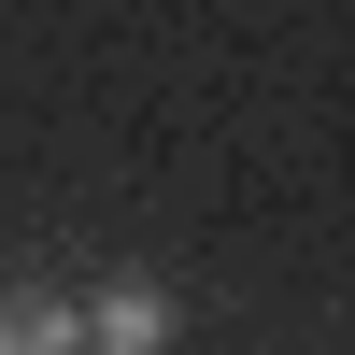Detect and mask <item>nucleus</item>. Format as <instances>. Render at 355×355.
Returning <instances> with one entry per match:
<instances>
[{
  "instance_id": "f257e3e1",
  "label": "nucleus",
  "mask_w": 355,
  "mask_h": 355,
  "mask_svg": "<svg viewBox=\"0 0 355 355\" xmlns=\"http://www.w3.org/2000/svg\"><path fill=\"white\" fill-rule=\"evenodd\" d=\"M0 355H85V313L57 284H0Z\"/></svg>"
},
{
  "instance_id": "f03ea898",
  "label": "nucleus",
  "mask_w": 355,
  "mask_h": 355,
  "mask_svg": "<svg viewBox=\"0 0 355 355\" xmlns=\"http://www.w3.org/2000/svg\"><path fill=\"white\" fill-rule=\"evenodd\" d=\"M157 341H171V299H157V284H114V299L85 313V355H157Z\"/></svg>"
}]
</instances>
